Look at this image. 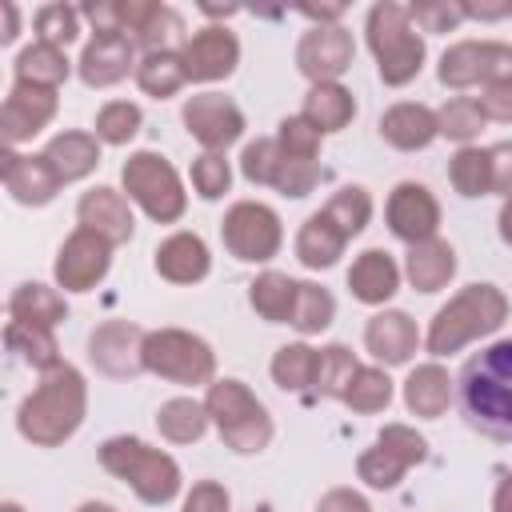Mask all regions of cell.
I'll return each mask as SVG.
<instances>
[{"label": "cell", "instance_id": "10", "mask_svg": "<svg viewBox=\"0 0 512 512\" xmlns=\"http://www.w3.org/2000/svg\"><path fill=\"white\" fill-rule=\"evenodd\" d=\"M144 340H148V332L136 328L132 320H108L88 336V360L104 376L128 380V376L144 372Z\"/></svg>", "mask_w": 512, "mask_h": 512}, {"label": "cell", "instance_id": "27", "mask_svg": "<svg viewBox=\"0 0 512 512\" xmlns=\"http://www.w3.org/2000/svg\"><path fill=\"white\" fill-rule=\"evenodd\" d=\"M448 400H452V376L440 364H420V368L408 372V380H404L408 412H416L424 420H436V416H444Z\"/></svg>", "mask_w": 512, "mask_h": 512}, {"label": "cell", "instance_id": "54", "mask_svg": "<svg viewBox=\"0 0 512 512\" xmlns=\"http://www.w3.org/2000/svg\"><path fill=\"white\" fill-rule=\"evenodd\" d=\"M480 108H484L488 120L512 124V84H488L484 96H480Z\"/></svg>", "mask_w": 512, "mask_h": 512}, {"label": "cell", "instance_id": "24", "mask_svg": "<svg viewBox=\"0 0 512 512\" xmlns=\"http://www.w3.org/2000/svg\"><path fill=\"white\" fill-rule=\"evenodd\" d=\"M456 272V252L448 240L432 236V240H420V244H408V256H404V276L416 292H440Z\"/></svg>", "mask_w": 512, "mask_h": 512}, {"label": "cell", "instance_id": "36", "mask_svg": "<svg viewBox=\"0 0 512 512\" xmlns=\"http://www.w3.org/2000/svg\"><path fill=\"white\" fill-rule=\"evenodd\" d=\"M156 428H160V436L172 440V444H192V440H200L204 428H208V408L196 404V400H188V396H176V400L160 404Z\"/></svg>", "mask_w": 512, "mask_h": 512}, {"label": "cell", "instance_id": "48", "mask_svg": "<svg viewBox=\"0 0 512 512\" xmlns=\"http://www.w3.org/2000/svg\"><path fill=\"white\" fill-rule=\"evenodd\" d=\"M232 184V168L220 152H204L192 160V188L204 196V200H220Z\"/></svg>", "mask_w": 512, "mask_h": 512}, {"label": "cell", "instance_id": "43", "mask_svg": "<svg viewBox=\"0 0 512 512\" xmlns=\"http://www.w3.org/2000/svg\"><path fill=\"white\" fill-rule=\"evenodd\" d=\"M388 400H392V380H388L384 368H360L356 380H352V388H348V396H344V404L352 412H364V416L384 412Z\"/></svg>", "mask_w": 512, "mask_h": 512}, {"label": "cell", "instance_id": "2", "mask_svg": "<svg viewBox=\"0 0 512 512\" xmlns=\"http://www.w3.org/2000/svg\"><path fill=\"white\" fill-rule=\"evenodd\" d=\"M84 408H88L84 376L72 364H56L52 372L40 376L32 396L20 404L16 428H20L24 440H32L40 448H56V444H64L80 428Z\"/></svg>", "mask_w": 512, "mask_h": 512}, {"label": "cell", "instance_id": "45", "mask_svg": "<svg viewBox=\"0 0 512 512\" xmlns=\"http://www.w3.org/2000/svg\"><path fill=\"white\" fill-rule=\"evenodd\" d=\"M140 132V108L128 100H112L96 112V140L104 144H128Z\"/></svg>", "mask_w": 512, "mask_h": 512}, {"label": "cell", "instance_id": "63", "mask_svg": "<svg viewBox=\"0 0 512 512\" xmlns=\"http://www.w3.org/2000/svg\"><path fill=\"white\" fill-rule=\"evenodd\" d=\"M0 512H24V508H20L16 500H8V504H0Z\"/></svg>", "mask_w": 512, "mask_h": 512}, {"label": "cell", "instance_id": "44", "mask_svg": "<svg viewBox=\"0 0 512 512\" xmlns=\"http://www.w3.org/2000/svg\"><path fill=\"white\" fill-rule=\"evenodd\" d=\"M436 120H440V136H448V140H472V136H480V128H484V108H480V100H468V96H456V100H448L440 112H436Z\"/></svg>", "mask_w": 512, "mask_h": 512}, {"label": "cell", "instance_id": "1", "mask_svg": "<svg viewBox=\"0 0 512 512\" xmlns=\"http://www.w3.org/2000/svg\"><path fill=\"white\" fill-rule=\"evenodd\" d=\"M456 404L472 432L512 444V340H496L468 356L456 376Z\"/></svg>", "mask_w": 512, "mask_h": 512}, {"label": "cell", "instance_id": "42", "mask_svg": "<svg viewBox=\"0 0 512 512\" xmlns=\"http://www.w3.org/2000/svg\"><path fill=\"white\" fill-rule=\"evenodd\" d=\"M408 468H412V464H408L400 452H392L388 444H380V440L356 460V472H360V480H364L368 488H396Z\"/></svg>", "mask_w": 512, "mask_h": 512}, {"label": "cell", "instance_id": "40", "mask_svg": "<svg viewBox=\"0 0 512 512\" xmlns=\"http://www.w3.org/2000/svg\"><path fill=\"white\" fill-rule=\"evenodd\" d=\"M324 216L352 240V236L364 232V224L372 220V196H368L360 184H348V188H340V192L324 204Z\"/></svg>", "mask_w": 512, "mask_h": 512}, {"label": "cell", "instance_id": "38", "mask_svg": "<svg viewBox=\"0 0 512 512\" xmlns=\"http://www.w3.org/2000/svg\"><path fill=\"white\" fill-rule=\"evenodd\" d=\"M272 380L284 392H312L316 380V348L308 344H284L272 356Z\"/></svg>", "mask_w": 512, "mask_h": 512}, {"label": "cell", "instance_id": "14", "mask_svg": "<svg viewBox=\"0 0 512 512\" xmlns=\"http://www.w3.org/2000/svg\"><path fill=\"white\" fill-rule=\"evenodd\" d=\"M120 32H132V44L148 52H172V44L184 36V20L176 8L156 0H120Z\"/></svg>", "mask_w": 512, "mask_h": 512}, {"label": "cell", "instance_id": "8", "mask_svg": "<svg viewBox=\"0 0 512 512\" xmlns=\"http://www.w3.org/2000/svg\"><path fill=\"white\" fill-rule=\"evenodd\" d=\"M144 372L172 384H212L216 356L200 336L184 328H160L144 340Z\"/></svg>", "mask_w": 512, "mask_h": 512}, {"label": "cell", "instance_id": "15", "mask_svg": "<svg viewBox=\"0 0 512 512\" xmlns=\"http://www.w3.org/2000/svg\"><path fill=\"white\" fill-rule=\"evenodd\" d=\"M180 60H184L188 80L212 84V80L232 76L236 60H240V44H236V36H232L224 24H208V28H200L196 36L184 40Z\"/></svg>", "mask_w": 512, "mask_h": 512}, {"label": "cell", "instance_id": "56", "mask_svg": "<svg viewBox=\"0 0 512 512\" xmlns=\"http://www.w3.org/2000/svg\"><path fill=\"white\" fill-rule=\"evenodd\" d=\"M464 4V16H476V20H500V16H512V0H460Z\"/></svg>", "mask_w": 512, "mask_h": 512}, {"label": "cell", "instance_id": "25", "mask_svg": "<svg viewBox=\"0 0 512 512\" xmlns=\"http://www.w3.org/2000/svg\"><path fill=\"white\" fill-rule=\"evenodd\" d=\"M348 288H352V296H356L360 304H384V300L400 288V268H396V260H392L388 252L368 248V252H360V256L352 260V268H348Z\"/></svg>", "mask_w": 512, "mask_h": 512}, {"label": "cell", "instance_id": "57", "mask_svg": "<svg viewBox=\"0 0 512 512\" xmlns=\"http://www.w3.org/2000/svg\"><path fill=\"white\" fill-rule=\"evenodd\" d=\"M492 512H512V468H496V492Z\"/></svg>", "mask_w": 512, "mask_h": 512}, {"label": "cell", "instance_id": "3", "mask_svg": "<svg viewBox=\"0 0 512 512\" xmlns=\"http://www.w3.org/2000/svg\"><path fill=\"white\" fill-rule=\"evenodd\" d=\"M508 320V296L496 284H468L464 292H456L428 328V352L432 356H448L460 352L464 344L496 332Z\"/></svg>", "mask_w": 512, "mask_h": 512}, {"label": "cell", "instance_id": "17", "mask_svg": "<svg viewBox=\"0 0 512 512\" xmlns=\"http://www.w3.org/2000/svg\"><path fill=\"white\" fill-rule=\"evenodd\" d=\"M52 116H56V92L52 88L12 84V92L4 96V108H0V136L12 148L20 140L36 136Z\"/></svg>", "mask_w": 512, "mask_h": 512}, {"label": "cell", "instance_id": "19", "mask_svg": "<svg viewBox=\"0 0 512 512\" xmlns=\"http://www.w3.org/2000/svg\"><path fill=\"white\" fill-rule=\"evenodd\" d=\"M0 160H4V164H0L4 188H8V196H12L16 204L40 208V204H48V200L60 192V176L52 172V164L44 160V152H40V156H20V152L4 148Z\"/></svg>", "mask_w": 512, "mask_h": 512}, {"label": "cell", "instance_id": "37", "mask_svg": "<svg viewBox=\"0 0 512 512\" xmlns=\"http://www.w3.org/2000/svg\"><path fill=\"white\" fill-rule=\"evenodd\" d=\"M184 80H188V72H184L180 52H148V56L136 64V84H140L148 96H156V100L176 96V92L184 88Z\"/></svg>", "mask_w": 512, "mask_h": 512}, {"label": "cell", "instance_id": "60", "mask_svg": "<svg viewBox=\"0 0 512 512\" xmlns=\"http://www.w3.org/2000/svg\"><path fill=\"white\" fill-rule=\"evenodd\" d=\"M500 236H504V244H512V200H504V208H500Z\"/></svg>", "mask_w": 512, "mask_h": 512}, {"label": "cell", "instance_id": "5", "mask_svg": "<svg viewBox=\"0 0 512 512\" xmlns=\"http://www.w3.org/2000/svg\"><path fill=\"white\" fill-rule=\"evenodd\" d=\"M204 408H208V420L216 424L220 440L232 452L252 456V452H264L268 448V440H272V416H268V408L240 380H216V384H208Z\"/></svg>", "mask_w": 512, "mask_h": 512}, {"label": "cell", "instance_id": "29", "mask_svg": "<svg viewBox=\"0 0 512 512\" xmlns=\"http://www.w3.org/2000/svg\"><path fill=\"white\" fill-rule=\"evenodd\" d=\"M320 136L324 132H340L352 116H356V100L344 84H312V92L304 96V112H300Z\"/></svg>", "mask_w": 512, "mask_h": 512}, {"label": "cell", "instance_id": "46", "mask_svg": "<svg viewBox=\"0 0 512 512\" xmlns=\"http://www.w3.org/2000/svg\"><path fill=\"white\" fill-rule=\"evenodd\" d=\"M76 20H80L76 8H68V4H44L36 12V36H40V44H52V48L72 44L76 32H80Z\"/></svg>", "mask_w": 512, "mask_h": 512}, {"label": "cell", "instance_id": "18", "mask_svg": "<svg viewBox=\"0 0 512 512\" xmlns=\"http://www.w3.org/2000/svg\"><path fill=\"white\" fill-rule=\"evenodd\" d=\"M136 64V44L124 32H92V40L80 52V80L88 88L120 84Z\"/></svg>", "mask_w": 512, "mask_h": 512}, {"label": "cell", "instance_id": "20", "mask_svg": "<svg viewBox=\"0 0 512 512\" xmlns=\"http://www.w3.org/2000/svg\"><path fill=\"white\" fill-rule=\"evenodd\" d=\"M76 216H80V228L96 232L100 240H108L112 248L116 244H128L132 240V208L128 200L116 192V188H92L80 196L76 204Z\"/></svg>", "mask_w": 512, "mask_h": 512}, {"label": "cell", "instance_id": "13", "mask_svg": "<svg viewBox=\"0 0 512 512\" xmlns=\"http://www.w3.org/2000/svg\"><path fill=\"white\" fill-rule=\"evenodd\" d=\"M184 128H188V136H196L208 152H220V148H228L232 140H240V132H244V112H240L228 96H220V92H200V96H192V100L184 104Z\"/></svg>", "mask_w": 512, "mask_h": 512}, {"label": "cell", "instance_id": "9", "mask_svg": "<svg viewBox=\"0 0 512 512\" xmlns=\"http://www.w3.org/2000/svg\"><path fill=\"white\" fill-rule=\"evenodd\" d=\"M220 236H224V248L236 256V260H248V264H264L280 252V216L268 208V204H256V200H240L228 208L224 224H220Z\"/></svg>", "mask_w": 512, "mask_h": 512}, {"label": "cell", "instance_id": "58", "mask_svg": "<svg viewBox=\"0 0 512 512\" xmlns=\"http://www.w3.org/2000/svg\"><path fill=\"white\" fill-rule=\"evenodd\" d=\"M300 12L308 20H316V28H324V24H336L344 16V4H300Z\"/></svg>", "mask_w": 512, "mask_h": 512}, {"label": "cell", "instance_id": "28", "mask_svg": "<svg viewBox=\"0 0 512 512\" xmlns=\"http://www.w3.org/2000/svg\"><path fill=\"white\" fill-rule=\"evenodd\" d=\"M344 244H348V236H344L324 212H316V216H308V220L300 224L296 256H300L304 268H332V264L340 260Z\"/></svg>", "mask_w": 512, "mask_h": 512}, {"label": "cell", "instance_id": "12", "mask_svg": "<svg viewBox=\"0 0 512 512\" xmlns=\"http://www.w3.org/2000/svg\"><path fill=\"white\" fill-rule=\"evenodd\" d=\"M296 68L312 84H336V76L352 68V36L340 24L308 28L296 44Z\"/></svg>", "mask_w": 512, "mask_h": 512}, {"label": "cell", "instance_id": "21", "mask_svg": "<svg viewBox=\"0 0 512 512\" xmlns=\"http://www.w3.org/2000/svg\"><path fill=\"white\" fill-rule=\"evenodd\" d=\"M380 136L400 152H420L440 136V120L428 104H392L380 116Z\"/></svg>", "mask_w": 512, "mask_h": 512}, {"label": "cell", "instance_id": "30", "mask_svg": "<svg viewBox=\"0 0 512 512\" xmlns=\"http://www.w3.org/2000/svg\"><path fill=\"white\" fill-rule=\"evenodd\" d=\"M8 312H12V320H20V324L52 328V324H60V320L68 316V304H64V296H60L56 288L28 280V284H20V288L12 292Z\"/></svg>", "mask_w": 512, "mask_h": 512}, {"label": "cell", "instance_id": "31", "mask_svg": "<svg viewBox=\"0 0 512 512\" xmlns=\"http://www.w3.org/2000/svg\"><path fill=\"white\" fill-rule=\"evenodd\" d=\"M4 344H8V352H12L20 364H28V368H36V372H52V368L60 364V348H56L52 328H36V324L8 320Z\"/></svg>", "mask_w": 512, "mask_h": 512}, {"label": "cell", "instance_id": "26", "mask_svg": "<svg viewBox=\"0 0 512 512\" xmlns=\"http://www.w3.org/2000/svg\"><path fill=\"white\" fill-rule=\"evenodd\" d=\"M44 160L52 164V172L60 176V184H72V180H84L100 164V144L88 132H60L44 148Z\"/></svg>", "mask_w": 512, "mask_h": 512}, {"label": "cell", "instance_id": "59", "mask_svg": "<svg viewBox=\"0 0 512 512\" xmlns=\"http://www.w3.org/2000/svg\"><path fill=\"white\" fill-rule=\"evenodd\" d=\"M16 28H20L16 4H4V32H0V40H4V44H12V40H16Z\"/></svg>", "mask_w": 512, "mask_h": 512}, {"label": "cell", "instance_id": "61", "mask_svg": "<svg viewBox=\"0 0 512 512\" xmlns=\"http://www.w3.org/2000/svg\"><path fill=\"white\" fill-rule=\"evenodd\" d=\"M200 12H208V16H232L236 4H200Z\"/></svg>", "mask_w": 512, "mask_h": 512}, {"label": "cell", "instance_id": "53", "mask_svg": "<svg viewBox=\"0 0 512 512\" xmlns=\"http://www.w3.org/2000/svg\"><path fill=\"white\" fill-rule=\"evenodd\" d=\"M488 156H492V192L512 200V140L488 148Z\"/></svg>", "mask_w": 512, "mask_h": 512}, {"label": "cell", "instance_id": "39", "mask_svg": "<svg viewBox=\"0 0 512 512\" xmlns=\"http://www.w3.org/2000/svg\"><path fill=\"white\" fill-rule=\"evenodd\" d=\"M448 180L460 196H488L492 192V156L488 148H460L448 164Z\"/></svg>", "mask_w": 512, "mask_h": 512}, {"label": "cell", "instance_id": "47", "mask_svg": "<svg viewBox=\"0 0 512 512\" xmlns=\"http://www.w3.org/2000/svg\"><path fill=\"white\" fill-rule=\"evenodd\" d=\"M276 144H280V156H288V160H316L320 156V132L304 116L280 120Z\"/></svg>", "mask_w": 512, "mask_h": 512}, {"label": "cell", "instance_id": "55", "mask_svg": "<svg viewBox=\"0 0 512 512\" xmlns=\"http://www.w3.org/2000/svg\"><path fill=\"white\" fill-rule=\"evenodd\" d=\"M316 512H372V508H368V500H364L360 492H352V488H332V492L320 496Z\"/></svg>", "mask_w": 512, "mask_h": 512}, {"label": "cell", "instance_id": "51", "mask_svg": "<svg viewBox=\"0 0 512 512\" xmlns=\"http://www.w3.org/2000/svg\"><path fill=\"white\" fill-rule=\"evenodd\" d=\"M316 184H320V164L316 160H288V156H280L272 188H280L284 196H308Z\"/></svg>", "mask_w": 512, "mask_h": 512}, {"label": "cell", "instance_id": "41", "mask_svg": "<svg viewBox=\"0 0 512 512\" xmlns=\"http://www.w3.org/2000/svg\"><path fill=\"white\" fill-rule=\"evenodd\" d=\"M332 316H336V300H332V292L320 288V284H308V280H304L300 292H296L292 328L304 332V336H312V332H324V328L332 324Z\"/></svg>", "mask_w": 512, "mask_h": 512}, {"label": "cell", "instance_id": "34", "mask_svg": "<svg viewBox=\"0 0 512 512\" xmlns=\"http://www.w3.org/2000/svg\"><path fill=\"white\" fill-rule=\"evenodd\" d=\"M68 80V56L64 48H52V44H28L20 56H16V84H36V88H52Z\"/></svg>", "mask_w": 512, "mask_h": 512}, {"label": "cell", "instance_id": "32", "mask_svg": "<svg viewBox=\"0 0 512 512\" xmlns=\"http://www.w3.org/2000/svg\"><path fill=\"white\" fill-rule=\"evenodd\" d=\"M296 292H300V280H292V276H284V272H264V276L252 280L248 300H252V308H256L268 324H292Z\"/></svg>", "mask_w": 512, "mask_h": 512}, {"label": "cell", "instance_id": "52", "mask_svg": "<svg viewBox=\"0 0 512 512\" xmlns=\"http://www.w3.org/2000/svg\"><path fill=\"white\" fill-rule=\"evenodd\" d=\"M184 512H228V492L216 480H200L192 484V492L184 496Z\"/></svg>", "mask_w": 512, "mask_h": 512}, {"label": "cell", "instance_id": "7", "mask_svg": "<svg viewBox=\"0 0 512 512\" xmlns=\"http://www.w3.org/2000/svg\"><path fill=\"white\" fill-rule=\"evenodd\" d=\"M128 200H136L156 224H172L184 216V184L176 168L156 152H132L120 168Z\"/></svg>", "mask_w": 512, "mask_h": 512}, {"label": "cell", "instance_id": "33", "mask_svg": "<svg viewBox=\"0 0 512 512\" xmlns=\"http://www.w3.org/2000/svg\"><path fill=\"white\" fill-rule=\"evenodd\" d=\"M440 80L448 88H472L488 80V40H460L440 56Z\"/></svg>", "mask_w": 512, "mask_h": 512}, {"label": "cell", "instance_id": "49", "mask_svg": "<svg viewBox=\"0 0 512 512\" xmlns=\"http://www.w3.org/2000/svg\"><path fill=\"white\" fill-rule=\"evenodd\" d=\"M276 168H280V144L260 136L252 144H244V156H240V172L252 180V184H276Z\"/></svg>", "mask_w": 512, "mask_h": 512}, {"label": "cell", "instance_id": "11", "mask_svg": "<svg viewBox=\"0 0 512 512\" xmlns=\"http://www.w3.org/2000/svg\"><path fill=\"white\" fill-rule=\"evenodd\" d=\"M108 264H112V244L88 228H76L56 252V284L64 292H88L108 276Z\"/></svg>", "mask_w": 512, "mask_h": 512}, {"label": "cell", "instance_id": "62", "mask_svg": "<svg viewBox=\"0 0 512 512\" xmlns=\"http://www.w3.org/2000/svg\"><path fill=\"white\" fill-rule=\"evenodd\" d=\"M76 512H116L112 504H100V500H88V504H80Z\"/></svg>", "mask_w": 512, "mask_h": 512}, {"label": "cell", "instance_id": "6", "mask_svg": "<svg viewBox=\"0 0 512 512\" xmlns=\"http://www.w3.org/2000/svg\"><path fill=\"white\" fill-rule=\"evenodd\" d=\"M368 48L376 56V72L384 84L400 88L408 84L424 64V40L412 28V16L404 4H376L368 12Z\"/></svg>", "mask_w": 512, "mask_h": 512}, {"label": "cell", "instance_id": "16", "mask_svg": "<svg viewBox=\"0 0 512 512\" xmlns=\"http://www.w3.org/2000/svg\"><path fill=\"white\" fill-rule=\"evenodd\" d=\"M388 228L404 244L432 240L436 228H440V204H436V196L424 184H416V180L396 184L392 196H388Z\"/></svg>", "mask_w": 512, "mask_h": 512}, {"label": "cell", "instance_id": "4", "mask_svg": "<svg viewBox=\"0 0 512 512\" xmlns=\"http://www.w3.org/2000/svg\"><path fill=\"white\" fill-rule=\"evenodd\" d=\"M100 464H104V472L124 480L144 504H168L180 492V464L168 452L148 448L136 436L104 440L100 444Z\"/></svg>", "mask_w": 512, "mask_h": 512}, {"label": "cell", "instance_id": "22", "mask_svg": "<svg viewBox=\"0 0 512 512\" xmlns=\"http://www.w3.org/2000/svg\"><path fill=\"white\" fill-rule=\"evenodd\" d=\"M364 344L380 364H408L420 336L408 312H376L364 328Z\"/></svg>", "mask_w": 512, "mask_h": 512}, {"label": "cell", "instance_id": "23", "mask_svg": "<svg viewBox=\"0 0 512 512\" xmlns=\"http://www.w3.org/2000/svg\"><path fill=\"white\" fill-rule=\"evenodd\" d=\"M208 244L196 232H176L156 248V272L172 284H196L208 276Z\"/></svg>", "mask_w": 512, "mask_h": 512}, {"label": "cell", "instance_id": "35", "mask_svg": "<svg viewBox=\"0 0 512 512\" xmlns=\"http://www.w3.org/2000/svg\"><path fill=\"white\" fill-rule=\"evenodd\" d=\"M360 364L356 356L344 348V344H328L316 352V380H312V396H332V400H344L352 380H356Z\"/></svg>", "mask_w": 512, "mask_h": 512}, {"label": "cell", "instance_id": "50", "mask_svg": "<svg viewBox=\"0 0 512 512\" xmlns=\"http://www.w3.org/2000/svg\"><path fill=\"white\" fill-rule=\"evenodd\" d=\"M408 16L424 32H452L464 20V4L460 0H420V4L408 8Z\"/></svg>", "mask_w": 512, "mask_h": 512}]
</instances>
